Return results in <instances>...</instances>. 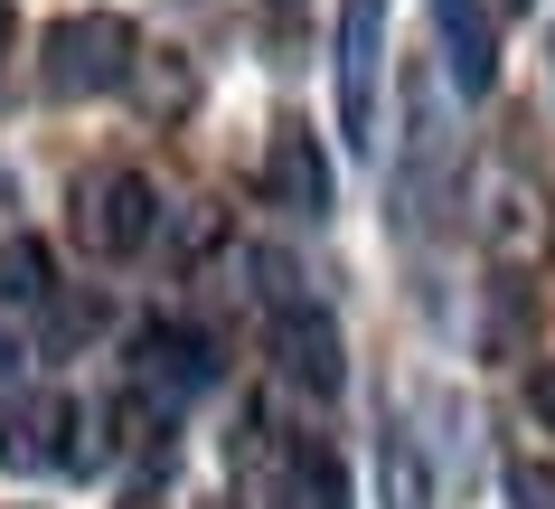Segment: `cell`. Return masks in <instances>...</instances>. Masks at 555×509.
Returning a JSON list of instances; mask_svg holds the SVG:
<instances>
[{"mask_svg": "<svg viewBox=\"0 0 555 509\" xmlns=\"http://www.w3.org/2000/svg\"><path fill=\"white\" fill-rule=\"evenodd\" d=\"M132 20H114V10H76V20H57V29L38 38V76H48V94H66V104H86V94H114L122 76H132Z\"/></svg>", "mask_w": 555, "mask_h": 509, "instance_id": "1", "label": "cell"}, {"mask_svg": "<svg viewBox=\"0 0 555 509\" xmlns=\"http://www.w3.org/2000/svg\"><path fill=\"white\" fill-rule=\"evenodd\" d=\"M151 227H160V199H151L142 170H94V180H76V245L86 255H142Z\"/></svg>", "mask_w": 555, "mask_h": 509, "instance_id": "2", "label": "cell"}, {"mask_svg": "<svg viewBox=\"0 0 555 509\" xmlns=\"http://www.w3.org/2000/svg\"><path fill=\"white\" fill-rule=\"evenodd\" d=\"M76 424H86L76 396H57V387L20 396V406H0V462H10V472H76V462H86Z\"/></svg>", "mask_w": 555, "mask_h": 509, "instance_id": "3", "label": "cell"}, {"mask_svg": "<svg viewBox=\"0 0 555 509\" xmlns=\"http://www.w3.org/2000/svg\"><path fill=\"white\" fill-rule=\"evenodd\" d=\"M377 58H386V0H349L339 10V123H349V142L377 132Z\"/></svg>", "mask_w": 555, "mask_h": 509, "instance_id": "4", "label": "cell"}, {"mask_svg": "<svg viewBox=\"0 0 555 509\" xmlns=\"http://www.w3.org/2000/svg\"><path fill=\"white\" fill-rule=\"evenodd\" d=\"M273 359H283V378L293 387H311V396H330L339 387V321H330L321 302H293V311H273Z\"/></svg>", "mask_w": 555, "mask_h": 509, "instance_id": "5", "label": "cell"}, {"mask_svg": "<svg viewBox=\"0 0 555 509\" xmlns=\"http://www.w3.org/2000/svg\"><path fill=\"white\" fill-rule=\"evenodd\" d=\"M263 208H293V217H321L330 208V151L311 142V132H273V151H263Z\"/></svg>", "mask_w": 555, "mask_h": 509, "instance_id": "6", "label": "cell"}, {"mask_svg": "<svg viewBox=\"0 0 555 509\" xmlns=\"http://www.w3.org/2000/svg\"><path fill=\"white\" fill-rule=\"evenodd\" d=\"M434 29H442V58H452V86L490 94V76H499V20L480 10V0H434Z\"/></svg>", "mask_w": 555, "mask_h": 509, "instance_id": "7", "label": "cell"}, {"mask_svg": "<svg viewBox=\"0 0 555 509\" xmlns=\"http://www.w3.org/2000/svg\"><path fill=\"white\" fill-rule=\"evenodd\" d=\"M263 500L273 509H349V481H339V462H330V444H283L273 453V472H263Z\"/></svg>", "mask_w": 555, "mask_h": 509, "instance_id": "8", "label": "cell"}, {"mask_svg": "<svg viewBox=\"0 0 555 509\" xmlns=\"http://www.w3.org/2000/svg\"><path fill=\"white\" fill-rule=\"evenodd\" d=\"M480 227H490V255H508V265H537V255L555 245V217H546V199H537L527 180H499Z\"/></svg>", "mask_w": 555, "mask_h": 509, "instance_id": "9", "label": "cell"}, {"mask_svg": "<svg viewBox=\"0 0 555 509\" xmlns=\"http://www.w3.org/2000/svg\"><path fill=\"white\" fill-rule=\"evenodd\" d=\"M142 378L151 387H207V378H217V340H207V330H189V321H151L142 330Z\"/></svg>", "mask_w": 555, "mask_h": 509, "instance_id": "10", "label": "cell"}, {"mask_svg": "<svg viewBox=\"0 0 555 509\" xmlns=\"http://www.w3.org/2000/svg\"><path fill=\"white\" fill-rule=\"evenodd\" d=\"M48 293H57V273H48V245L10 237V245H0V311H38Z\"/></svg>", "mask_w": 555, "mask_h": 509, "instance_id": "11", "label": "cell"}, {"mask_svg": "<svg viewBox=\"0 0 555 509\" xmlns=\"http://www.w3.org/2000/svg\"><path fill=\"white\" fill-rule=\"evenodd\" d=\"M508 509H555V462H508Z\"/></svg>", "mask_w": 555, "mask_h": 509, "instance_id": "12", "label": "cell"}, {"mask_svg": "<svg viewBox=\"0 0 555 509\" xmlns=\"http://www.w3.org/2000/svg\"><path fill=\"white\" fill-rule=\"evenodd\" d=\"M527 396H537V416H546V424H555V359H546V368H537V387H527Z\"/></svg>", "mask_w": 555, "mask_h": 509, "instance_id": "13", "label": "cell"}, {"mask_svg": "<svg viewBox=\"0 0 555 509\" xmlns=\"http://www.w3.org/2000/svg\"><path fill=\"white\" fill-rule=\"evenodd\" d=\"M480 10H490V20H518V10H527V0H480Z\"/></svg>", "mask_w": 555, "mask_h": 509, "instance_id": "14", "label": "cell"}, {"mask_svg": "<svg viewBox=\"0 0 555 509\" xmlns=\"http://www.w3.org/2000/svg\"><path fill=\"white\" fill-rule=\"evenodd\" d=\"M10 359H20V340H10V330H0V378H10Z\"/></svg>", "mask_w": 555, "mask_h": 509, "instance_id": "15", "label": "cell"}, {"mask_svg": "<svg viewBox=\"0 0 555 509\" xmlns=\"http://www.w3.org/2000/svg\"><path fill=\"white\" fill-rule=\"evenodd\" d=\"M0 58H10V0H0Z\"/></svg>", "mask_w": 555, "mask_h": 509, "instance_id": "16", "label": "cell"}]
</instances>
